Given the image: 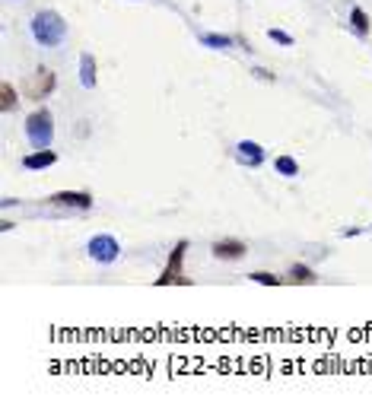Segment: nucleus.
I'll return each mask as SVG.
<instances>
[{"mask_svg": "<svg viewBox=\"0 0 372 413\" xmlns=\"http://www.w3.org/2000/svg\"><path fill=\"white\" fill-rule=\"evenodd\" d=\"M29 26H32V39L39 41L41 48H58L60 41L67 39V22L58 10H39Z\"/></svg>", "mask_w": 372, "mask_h": 413, "instance_id": "f257e3e1", "label": "nucleus"}, {"mask_svg": "<svg viewBox=\"0 0 372 413\" xmlns=\"http://www.w3.org/2000/svg\"><path fill=\"white\" fill-rule=\"evenodd\" d=\"M23 127H26V140L32 150H48L54 140V114L48 112V108H35V112L26 114V121H23Z\"/></svg>", "mask_w": 372, "mask_h": 413, "instance_id": "f03ea898", "label": "nucleus"}, {"mask_svg": "<svg viewBox=\"0 0 372 413\" xmlns=\"http://www.w3.org/2000/svg\"><path fill=\"white\" fill-rule=\"evenodd\" d=\"M185 254H188V242H175V248L169 251L166 267L156 277V287H191V277L185 273Z\"/></svg>", "mask_w": 372, "mask_h": 413, "instance_id": "7ed1b4c3", "label": "nucleus"}, {"mask_svg": "<svg viewBox=\"0 0 372 413\" xmlns=\"http://www.w3.org/2000/svg\"><path fill=\"white\" fill-rule=\"evenodd\" d=\"M54 89H58V74L45 64L35 67V74L23 83V93H26V99H32V102H45Z\"/></svg>", "mask_w": 372, "mask_h": 413, "instance_id": "20e7f679", "label": "nucleus"}, {"mask_svg": "<svg viewBox=\"0 0 372 413\" xmlns=\"http://www.w3.org/2000/svg\"><path fill=\"white\" fill-rule=\"evenodd\" d=\"M86 251H89V258H93L96 264H115V261L121 258L118 239H115V235H105V232L93 235V239H89V245H86Z\"/></svg>", "mask_w": 372, "mask_h": 413, "instance_id": "39448f33", "label": "nucleus"}, {"mask_svg": "<svg viewBox=\"0 0 372 413\" xmlns=\"http://www.w3.org/2000/svg\"><path fill=\"white\" fill-rule=\"evenodd\" d=\"M51 206H64V210H89L93 206V194L89 191H54L48 194Z\"/></svg>", "mask_w": 372, "mask_h": 413, "instance_id": "423d86ee", "label": "nucleus"}, {"mask_svg": "<svg viewBox=\"0 0 372 413\" xmlns=\"http://www.w3.org/2000/svg\"><path fill=\"white\" fill-rule=\"evenodd\" d=\"M210 254L217 261H242L248 254V245L242 239H219V242H213Z\"/></svg>", "mask_w": 372, "mask_h": 413, "instance_id": "0eeeda50", "label": "nucleus"}, {"mask_svg": "<svg viewBox=\"0 0 372 413\" xmlns=\"http://www.w3.org/2000/svg\"><path fill=\"white\" fill-rule=\"evenodd\" d=\"M236 159L242 162V166H261L264 162V147H261L258 140H239V147H236Z\"/></svg>", "mask_w": 372, "mask_h": 413, "instance_id": "6e6552de", "label": "nucleus"}, {"mask_svg": "<svg viewBox=\"0 0 372 413\" xmlns=\"http://www.w3.org/2000/svg\"><path fill=\"white\" fill-rule=\"evenodd\" d=\"M54 162H58V153H54L51 147H48V150H32V153L23 156V169H29V172H41V169H51Z\"/></svg>", "mask_w": 372, "mask_h": 413, "instance_id": "1a4fd4ad", "label": "nucleus"}, {"mask_svg": "<svg viewBox=\"0 0 372 413\" xmlns=\"http://www.w3.org/2000/svg\"><path fill=\"white\" fill-rule=\"evenodd\" d=\"M80 83H83V89L99 86V64H96L93 54H80Z\"/></svg>", "mask_w": 372, "mask_h": 413, "instance_id": "9d476101", "label": "nucleus"}, {"mask_svg": "<svg viewBox=\"0 0 372 413\" xmlns=\"http://www.w3.org/2000/svg\"><path fill=\"white\" fill-rule=\"evenodd\" d=\"M286 283H293V287H312V283H319V273L309 264H293L286 270Z\"/></svg>", "mask_w": 372, "mask_h": 413, "instance_id": "9b49d317", "label": "nucleus"}, {"mask_svg": "<svg viewBox=\"0 0 372 413\" xmlns=\"http://www.w3.org/2000/svg\"><path fill=\"white\" fill-rule=\"evenodd\" d=\"M200 45L204 48H217V51H229L233 45H239V41L233 39V35H217V32H207L200 35Z\"/></svg>", "mask_w": 372, "mask_h": 413, "instance_id": "f8f14e48", "label": "nucleus"}, {"mask_svg": "<svg viewBox=\"0 0 372 413\" xmlns=\"http://www.w3.org/2000/svg\"><path fill=\"white\" fill-rule=\"evenodd\" d=\"M20 105V93H16L13 83H0V112H13V108Z\"/></svg>", "mask_w": 372, "mask_h": 413, "instance_id": "ddd939ff", "label": "nucleus"}, {"mask_svg": "<svg viewBox=\"0 0 372 413\" xmlns=\"http://www.w3.org/2000/svg\"><path fill=\"white\" fill-rule=\"evenodd\" d=\"M350 26H353V32H357V35H369V29H372L369 13H366L363 7H353L350 10Z\"/></svg>", "mask_w": 372, "mask_h": 413, "instance_id": "4468645a", "label": "nucleus"}, {"mask_svg": "<svg viewBox=\"0 0 372 413\" xmlns=\"http://www.w3.org/2000/svg\"><path fill=\"white\" fill-rule=\"evenodd\" d=\"M274 172L283 175V178H296L300 175V162L293 159V156H277L274 159Z\"/></svg>", "mask_w": 372, "mask_h": 413, "instance_id": "2eb2a0df", "label": "nucleus"}, {"mask_svg": "<svg viewBox=\"0 0 372 413\" xmlns=\"http://www.w3.org/2000/svg\"><path fill=\"white\" fill-rule=\"evenodd\" d=\"M248 280L258 283V287H283L286 277H277V273H271V270H252L248 273Z\"/></svg>", "mask_w": 372, "mask_h": 413, "instance_id": "dca6fc26", "label": "nucleus"}, {"mask_svg": "<svg viewBox=\"0 0 372 413\" xmlns=\"http://www.w3.org/2000/svg\"><path fill=\"white\" fill-rule=\"evenodd\" d=\"M267 39L277 41V45H283V48H290V45H293V35H290V32H283V29H267Z\"/></svg>", "mask_w": 372, "mask_h": 413, "instance_id": "f3484780", "label": "nucleus"}, {"mask_svg": "<svg viewBox=\"0 0 372 413\" xmlns=\"http://www.w3.org/2000/svg\"><path fill=\"white\" fill-rule=\"evenodd\" d=\"M252 77H258L261 83H274V80H277V77H274L271 70H264V67H252Z\"/></svg>", "mask_w": 372, "mask_h": 413, "instance_id": "a211bd4d", "label": "nucleus"}]
</instances>
